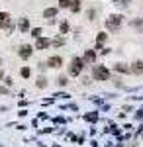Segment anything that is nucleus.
Returning a JSON list of instances; mask_svg holds the SVG:
<instances>
[{
    "label": "nucleus",
    "instance_id": "1",
    "mask_svg": "<svg viewBox=\"0 0 143 147\" xmlns=\"http://www.w3.org/2000/svg\"><path fill=\"white\" fill-rule=\"evenodd\" d=\"M82 69H84L82 57H75V59L71 61V65H69V75H71V77H78V75L82 73Z\"/></svg>",
    "mask_w": 143,
    "mask_h": 147
},
{
    "label": "nucleus",
    "instance_id": "2",
    "mask_svg": "<svg viewBox=\"0 0 143 147\" xmlns=\"http://www.w3.org/2000/svg\"><path fill=\"white\" fill-rule=\"evenodd\" d=\"M92 77H94V80H108L110 79V69L104 67V65H94Z\"/></svg>",
    "mask_w": 143,
    "mask_h": 147
},
{
    "label": "nucleus",
    "instance_id": "3",
    "mask_svg": "<svg viewBox=\"0 0 143 147\" xmlns=\"http://www.w3.org/2000/svg\"><path fill=\"white\" fill-rule=\"evenodd\" d=\"M121 18L120 14H112V16H108V20H106V28L110 30V32H118L120 30V26H121Z\"/></svg>",
    "mask_w": 143,
    "mask_h": 147
},
{
    "label": "nucleus",
    "instance_id": "4",
    "mask_svg": "<svg viewBox=\"0 0 143 147\" xmlns=\"http://www.w3.org/2000/svg\"><path fill=\"white\" fill-rule=\"evenodd\" d=\"M0 28L6 30V32H12L14 30V22L10 20V14L8 12H0Z\"/></svg>",
    "mask_w": 143,
    "mask_h": 147
},
{
    "label": "nucleus",
    "instance_id": "5",
    "mask_svg": "<svg viewBox=\"0 0 143 147\" xmlns=\"http://www.w3.org/2000/svg\"><path fill=\"white\" fill-rule=\"evenodd\" d=\"M82 61H84V65H94L96 63V51L94 49H88L84 57H82Z\"/></svg>",
    "mask_w": 143,
    "mask_h": 147
},
{
    "label": "nucleus",
    "instance_id": "6",
    "mask_svg": "<svg viewBox=\"0 0 143 147\" xmlns=\"http://www.w3.org/2000/svg\"><path fill=\"white\" fill-rule=\"evenodd\" d=\"M61 65H63V59H61V57H59V55H53V57H49V59H47V67L59 69V67H61Z\"/></svg>",
    "mask_w": 143,
    "mask_h": 147
},
{
    "label": "nucleus",
    "instance_id": "7",
    "mask_svg": "<svg viewBox=\"0 0 143 147\" xmlns=\"http://www.w3.org/2000/svg\"><path fill=\"white\" fill-rule=\"evenodd\" d=\"M33 49H35V47H32V45H22L18 53H20V57H22V59H30V57H32V53H33Z\"/></svg>",
    "mask_w": 143,
    "mask_h": 147
},
{
    "label": "nucleus",
    "instance_id": "8",
    "mask_svg": "<svg viewBox=\"0 0 143 147\" xmlns=\"http://www.w3.org/2000/svg\"><path fill=\"white\" fill-rule=\"evenodd\" d=\"M106 39H108V34H106V32H100V34L96 35V47H94V51H96V49L102 51V43H104Z\"/></svg>",
    "mask_w": 143,
    "mask_h": 147
},
{
    "label": "nucleus",
    "instance_id": "9",
    "mask_svg": "<svg viewBox=\"0 0 143 147\" xmlns=\"http://www.w3.org/2000/svg\"><path fill=\"white\" fill-rule=\"evenodd\" d=\"M49 45H51V39H47V37H39L35 41V49H47Z\"/></svg>",
    "mask_w": 143,
    "mask_h": 147
},
{
    "label": "nucleus",
    "instance_id": "10",
    "mask_svg": "<svg viewBox=\"0 0 143 147\" xmlns=\"http://www.w3.org/2000/svg\"><path fill=\"white\" fill-rule=\"evenodd\" d=\"M18 28H20V32H22V34H28V32H30V20H28V18H20Z\"/></svg>",
    "mask_w": 143,
    "mask_h": 147
},
{
    "label": "nucleus",
    "instance_id": "11",
    "mask_svg": "<svg viewBox=\"0 0 143 147\" xmlns=\"http://www.w3.org/2000/svg\"><path fill=\"white\" fill-rule=\"evenodd\" d=\"M132 73H135V75H141L143 73V61H135L132 65Z\"/></svg>",
    "mask_w": 143,
    "mask_h": 147
},
{
    "label": "nucleus",
    "instance_id": "12",
    "mask_svg": "<svg viewBox=\"0 0 143 147\" xmlns=\"http://www.w3.org/2000/svg\"><path fill=\"white\" fill-rule=\"evenodd\" d=\"M114 69H116L118 73H132V67H127V65H123V63H118Z\"/></svg>",
    "mask_w": 143,
    "mask_h": 147
},
{
    "label": "nucleus",
    "instance_id": "13",
    "mask_svg": "<svg viewBox=\"0 0 143 147\" xmlns=\"http://www.w3.org/2000/svg\"><path fill=\"white\" fill-rule=\"evenodd\" d=\"M57 16V8H47L43 12V18H55Z\"/></svg>",
    "mask_w": 143,
    "mask_h": 147
},
{
    "label": "nucleus",
    "instance_id": "14",
    "mask_svg": "<svg viewBox=\"0 0 143 147\" xmlns=\"http://www.w3.org/2000/svg\"><path fill=\"white\" fill-rule=\"evenodd\" d=\"M80 0H71V12H78L80 10Z\"/></svg>",
    "mask_w": 143,
    "mask_h": 147
},
{
    "label": "nucleus",
    "instance_id": "15",
    "mask_svg": "<svg viewBox=\"0 0 143 147\" xmlns=\"http://www.w3.org/2000/svg\"><path fill=\"white\" fill-rule=\"evenodd\" d=\"M20 75H22L24 79H30V75H32V71H30V67H22V71H20Z\"/></svg>",
    "mask_w": 143,
    "mask_h": 147
},
{
    "label": "nucleus",
    "instance_id": "16",
    "mask_svg": "<svg viewBox=\"0 0 143 147\" xmlns=\"http://www.w3.org/2000/svg\"><path fill=\"white\" fill-rule=\"evenodd\" d=\"M41 34H43V32H41V28H33V30H32V35L35 37V39H39Z\"/></svg>",
    "mask_w": 143,
    "mask_h": 147
},
{
    "label": "nucleus",
    "instance_id": "17",
    "mask_svg": "<svg viewBox=\"0 0 143 147\" xmlns=\"http://www.w3.org/2000/svg\"><path fill=\"white\" fill-rule=\"evenodd\" d=\"M35 84H37V86H39V88H43V86H47V79H45V77H39V79H37V82H35Z\"/></svg>",
    "mask_w": 143,
    "mask_h": 147
},
{
    "label": "nucleus",
    "instance_id": "18",
    "mask_svg": "<svg viewBox=\"0 0 143 147\" xmlns=\"http://www.w3.org/2000/svg\"><path fill=\"white\" fill-rule=\"evenodd\" d=\"M63 43H65V41H63V37H55V39L51 41V45H55V47H61Z\"/></svg>",
    "mask_w": 143,
    "mask_h": 147
},
{
    "label": "nucleus",
    "instance_id": "19",
    "mask_svg": "<svg viewBox=\"0 0 143 147\" xmlns=\"http://www.w3.org/2000/svg\"><path fill=\"white\" fill-rule=\"evenodd\" d=\"M59 8H71V0H59Z\"/></svg>",
    "mask_w": 143,
    "mask_h": 147
},
{
    "label": "nucleus",
    "instance_id": "20",
    "mask_svg": "<svg viewBox=\"0 0 143 147\" xmlns=\"http://www.w3.org/2000/svg\"><path fill=\"white\" fill-rule=\"evenodd\" d=\"M59 30H61V34H67V32H69V24H67V22H63Z\"/></svg>",
    "mask_w": 143,
    "mask_h": 147
},
{
    "label": "nucleus",
    "instance_id": "21",
    "mask_svg": "<svg viewBox=\"0 0 143 147\" xmlns=\"http://www.w3.org/2000/svg\"><path fill=\"white\" fill-rule=\"evenodd\" d=\"M57 82H59L61 86H65V84H67V82H69V80H67L65 77H59V79H57Z\"/></svg>",
    "mask_w": 143,
    "mask_h": 147
},
{
    "label": "nucleus",
    "instance_id": "22",
    "mask_svg": "<svg viewBox=\"0 0 143 147\" xmlns=\"http://www.w3.org/2000/svg\"><path fill=\"white\" fill-rule=\"evenodd\" d=\"M96 118H98V114H96V112H94V114H88V116H86V120H90V122H92V120L96 122Z\"/></svg>",
    "mask_w": 143,
    "mask_h": 147
},
{
    "label": "nucleus",
    "instance_id": "23",
    "mask_svg": "<svg viewBox=\"0 0 143 147\" xmlns=\"http://www.w3.org/2000/svg\"><path fill=\"white\" fill-rule=\"evenodd\" d=\"M88 20H94V10H88Z\"/></svg>",
    "mask_w": 143,
    "mask_h": 147
},
{
    "label": "nucleus",
    "instance_id": "24",
    "mask_svg": "<svg viewBox=\"0 0 143 147\" xmlns=\"http://www.w3.org/2000/svg\"><path fill=\"white\" fill-rule=\"evenodd\" d=\"M4 82H6V84H8V86H10V84H12V82H14V80H12L10 77H6V79H4Z\"/></svg>",
    "mask_w": 143,
    "mask_h": 147
},
{
    "label": "nucleus",
    "instance_id": "25",
    "mask_svg": "<svg viewBox=\"0 0 143 147\" xmlns=\"http://www.w3.org/2000/svg\"><path fill=\"white\" fill-rule=\"evenodd\" d=\"M2 79H4V73H2V71H0V80H2Z\"/></svg>",
    "mask_w": 143,
    "mask_h": 147
},
{
    "label": "nucleus",
    "instance_id": "26",
    "mask_svg": "<svg viewBox=\"0 0 143 147\" xmlns=\"http://www.w3.org/2000/svg\"><path fill=\"white\" fill-rule=\"evenodd\" d=\"M116 2H118V4H123V0H116Z\"/></svg>",
    "mask_w": 143,
    "mask_h": 147
},
{
    "label": "nucleus",
    "instance_id": "27",
    "mask_svg": "<svg viewBox=\"0 0 143 147\" xmlns=\"http://www.w3.org/2000/svg\"><path fill=\"white\" fill-rule=\"evenodd\" d=\"M53 147H61V145H53Z\"/></svg>",
    "mask_w": 143,
    "mask_h": 147
},
{
    "label": "nucleus",
    "instance_id": "28",
    "mask_svg": "<svg viewBox=\"0 0 143 147\" xmlns=\"http://www.w3.org/2000/svg\"><path fill=\"white\" fill-rule=\"evenodd\" d=\"M123 2H130V0H123Z\"/></svg>",
    "mask_w": 143,
    "mask_h": 147
},
{
    "label": "nucleus",
    "instance_id": "29",
    "mask_svg": "<svg viewBox=\"0 0 143 147\" xmlns=\"http://www.w3.org/2000/svg\"><path fill=\"white\" fill-rule=\"evenodd\" d=\"M0 65H2V59H0Z\"/></svg>",
    "mask_w": 143,
    "mask_h": 147
},
{
    "label": "nucleus",
    "instance_id": "30",
    "mask_svg": "<svg viewBox=\"0 0 143 147\" xmlns=\"http://www.w3.org/2000/svg\"><path fill=\"white\" fill-rule=\"evenodd\" d=\"M0 147H2V145H0Z\"/></svg>",
    "mask_w": 143,
    "mask_h": 147
}]
</instances>
